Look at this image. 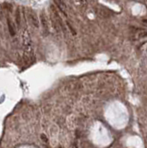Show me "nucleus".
Masks as SVG:
<instances>
[{
	"label": "nucleus",
	"instance_id": "f257e3e1",
	"mask_svg": "<svg viewBox=\"0 0 147 148\" xmlns=\"http://www.w3.org/2000/svg\"><path fill=\"white\" fill-rule=\"evenodd\" d=\"M22 45H23V57L26 62H29L32 58V39L28 30L24 29L22 32Z\"/></svg>",
	"mask_w": 147,
	"mask_h": 148
},
{
	"label": "nucleus",
	"instance_id": "f03ea898",
	"mask_svg": "<svg viewBox=\"0 0 147 148\" xmlns=\"http://www.w3.org/2000/svg\"><path fill=\"white\" fill-rule=\"evenodd\" d=\"M27 17H28L29 22L33 27L39 28V20H38V18L36 16V14H35V12H33L32 9H28L27 10Z\"/></svg>",
	"mask_w": 147,
	"mask_h": 148
},
{
	"label": "nucleus",
	"instance_id": "7ed1b4c3",
	"mask_svg": "<svg viewBox=\"0 0 147 148\" xmlns=\"http://www.w3.org/2000/svg\"><path fill=\"white\" fill-rule=\"evenodd\" d=\"M40 20H41V23H42V27H43L44 31L46 32H48V22H47V19H46V16H45V14L42 13L40 15Z\"/></svg>",
	"mask_w": 147,
	"mask_h": 148
},
{
	"label": "nucleus",
	"instance_id": "20e7f679",
	"mask_svg": "<svg viewBox=\"0 0 147 148\" xmlns=\"http://www.w3.org/2000/svg\"><path fill=\"white\" fill-rule=\"evenodd\" d=\"M7 23H8V31H9V33H10L12 36H14L15 33H16V32H15V28H14L13 22H11L9 18L7 19Z\"/></svg>",
	"mask_w": 147,
	"mask_h": 148
},
{
	"label": "nucleus",
	"instance_id": "39448f33",
	"mask_svg": "<svg viewBox=\"0 0 147 148\" xmlns=\"http://www.w3.org/2000/svg\"><path fill=\"white\" fill-rule=\"evenodd\" d=\"M55 2H56V4L57 5V7L60 8V10L66 15V11H65L66 10V5H65L64 1H63V0H55Z\"/></svg>",
	"mask_w": 147,
	"mask_h": 148
},
{
	"label": "nucleus",
	"instance_id": "423d86ee",
	"mask_svg": "<svg viewBox=\"0 0 147 148\" xmlns=\"http://www.w3.org/2000/svg\"><path fill=\"white\" fill-rule=\"evenodd\" d=\"M96 10H97V12L103 17H109L110 16L109 11L107 10L106 8H96Z\"/></svg>",
	"mask_w": 147,
	"mask_h": 148
},
{
	"label": "nucleus",
	"instance_id": "0eeeda50",
	"mask_svg": "<svg viewBox=\"0 0 147 148\" xmlns=\"http://www.w3.org/2000/svg\"><path fill=\"white\" fill-rule=\"evenodd\" d=\"M2 7L4 8V9H5V10L8 11V12H11V11H12V8H13L12 5H11V4H9V3H3Z\"/></svg>",
	"mask_w": 147,
	"mask_h": 148
},
{
	"label": "nucleus",
	"instance_id": "6e6552de",
	"mask_svg": "<svg viewBox=\"0 0 147 148\" xmlns=\"http://www.w3.org/2000/svg\"><path fill=\"white\" fill-rule=\"evenodd\" d=\"M16 22L18 26H19L20 24V16H19V8H18L16 11Z\"/></svg>",
	"mask_w": 147,
	"mask_h": 148
},
{
	"label": "nucleus",
	"instance_id": "1a4fd4ad",
	"mask_svg": "<svg viewBox=\"0 0 147 148\" xmlns=\"http://www.w3.org/2000/svg\"><path fill=\"white\" fill-rule=\"evenodd\" d=\"M140 38H142L144 37V36H147V32L146 31H141V32L139 33V35H138Z\"/></svg>",
	"mask_w": 147,
	"mask_h": 148
},
{
	"label": "nucleus",
	"instance_id": "9d476101",
	"mask_svg": "<svg viewBox=\"0 0 147 148\" xmlns=\"http://www.w3.org/2000/svg\"><path fill=\"white\" fill-rule=\"evenodd\" d=\"M41 139H42V140H44V142H45V143H47V142H48V139L46 138V136L45 134L41 135Z\"/></svg>",
	"mask_w": 147,
	"mask_h": 148
},
{
	"label": "nucleus",
	"instance_id": "9b49d317",
	"mask_svg": "<svg viewBox=\"0 0 147 148\" xmlns=\"http://www.w3.org/2000/svg\"><path fill=\"white\" fill-rule=\"evenodd\" d=\"M142 22H143V23H146L147 24V19H142Z\"/></svg>",
	"mask_w": 147,
	"mask_h": 148
}]
</instances>
